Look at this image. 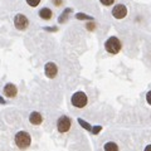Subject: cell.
I'll list each match as a JSON object with an SVG mask.
<instances>
[{
    "mask_svg": "<svg viewBox=\"0 0 151 151\" xmlns=\"http://www.w3.org/2000/svg\"><path fill=\"white\" fill-rule=\"evenodd\" d=\"M101 1V4H103L105 6H110V5H112L113 3H115V0H100Z\"/></svg>",
    "mask_w": 151,
    "mask_h": 151,
    "instance_id": "cell-16",
    "label": "cell"
},
{
    "mask_svg": "<svg viewBox=\"0 0 151 151\" xmlns=\"http://www.w3.org/2000/svg\"><path fill=\"white\" fill-rule=\"evenodd\" d=\"M76 18L79 19V20H93L92 17L87 15V14H83V13H77L76 14Z\"/></svg>",
    "mask_w": 151,
    "mask_h": 151,
    "instance_id": "cell-13",
    "label": "cell"
},
{
    "mask_svg": "<svg viewBox=\"0 0 151 151\" xmlns=\"http://www.w3.org/2000/svg\"><path fill=\"white\" fill-rule=\"evenodd\" d=\"M122 48V44L117 37H111L108 38L105 43V49L111 54H117Z\"/></svg>",
    "mask_w": 151,
    "mask_h": 151,
    "instance_id": "cell-2",
    "label": "cell"
},
{
    "mask_svg": "<svg viewBox=\"0 0 151 151\" xmlns=\"http://www.w3.org/2000/svg\"><path fill=\"white\" fill-rule=\"evenodd\" d=\"M102 130V127L101 126H96V127H92V132L93 134H98V132H100Z\"/></svg>",
    "mask_w": 151,
    "mask_h": 151,
    "instance_id": "cell-18",
    "label": "cell"
},
{
    "mask_svg": "<svg viewBox=\"0 0 151 151\" xmlns=\"http://www.w3.org/2000/svg\"><path fill=\"white\" fill-rule=\"evenodd\" d=\"M53 4L55 6H60L63 4V0H53Z\"/></svg>",
    "mask_w": 151,
    "mask_h": 151,
    "instance_id": "cell-20",
    "label": "cell"
},
{
    "mask_svg": "<svg viewBox=\"0 0 151 151\" xmlns=\"http://www.w3.org/2000/svg\"><path fill=\"white\" fill-rule=\"evenodd\" d=\"M27 3H28V5H30L33 8H35L39 5V3H40V0H27Z\"/></svg>",
    "mask_w": 151,
    "mask_h": 151,
    "instance_id": "cell-15",
    "label": "cell"
},
{
    "mask_svg": "<svg viewBox=\"0 0 151 151\" xmlns=\"http://www.w3.org/2000/svg\"><path fill=\"white\" fill-rule=\"evenodd\" d=\"M29 121H30V124L38 126V125H40L42 122H43V117H42V115L39 112L34 111V112H32L29 115Z\"/></svg>",
    "mask_w": 151,
    "mask_h": 151,
    "instance_id": "cell-9",
    "label": "cell"
},
{
    "mask_svg": "<svg viewBox=\"0 0 151 151\" xmlns=\"http://www.w3.org/2000/svg\"><path fill=\"white\" fill-rule=\"evenodd\" d=\"M87 29L88 30H93L94 28H96V23H93V20H91V23H87Z\"/></svg>",
    "mask_w": 151,
    "mask_h": 151,
    "instance_id": "cell-17",
    "label": "cell"
},
{
    "mask_svg": "<svg viewBox=\"0 0 151 151\" xmlns=\"http://www.w3.org/2000/svg\"><path fill=\"white\" fill-rule=\"evenodd\" d=\"M145 151H151V145L146 146V147H145Z\"/></svg>",
    "mask_w": 151,
    "mask_h": 151,
    "instance_id": "cell-22",
    "label": "cell"
},
{
    "mask_svg": "<svg viewBox=\"0 0 151 151\" xmlns=\"http://www.w3.org/2000/svg\"><path fill=\"white\" fill-rule=\"evenodd\" d=\"M70 125H72V121L68 116H62L58 119V122H57V129H58L59 132H67L70 129Z\"/></svg>",
    "mask_w": 151,
    "mask_h": 151,
    "instance_id": "cell-5",
    "label": "cell"
},
{
    "mask_svg": "<svg viewBox=\"0 0 151 151\" xmlns=\"http://www.w3.org/2000/svg\"><path fill=\"white\" fill-rule=\"evenodd\" d=\"M17 93H18V88L15 87V84L8 83L6 86L4 87V94H5L6 97H9V98L15 97V96H17Z\"/></svg>",
    "mask_w": 151,
    "mask_h": 151,
    "instance_id": "cell-8",
    "label": "cell"
},
{
    "mask_svg": "<svg viewBox=\"0 0 151 151\" xmlns=\"http://www.w3.org/2000/svg\"><path fill=\"white\" fill-rule=\"evenodd\" d=\"M0 102H1V103H3V102H4V101H3V98H0Z\"/></svg>",
    "mask_w": 151,
    "mask_h": 151,
    "instance_id": "cell-23",
    "label": "cell"
},
{
    "mask_svg": "<svg viewBox=\"0 0 151 151\" xmlns=\"http://www.w3.org/2000/svg\"><path fill=\"white\" fill-rule=\"evenodd\" d=\"M45 30H49V32H55L57 30V28H44Z\"/></svg>",
    "mask_w": 151,
    "mask_h": 151,
    "instance_id": "cell-21",
    "label": "cell"
},
{
    "mask_svg": "<svg viewBox=\"0 0 151 151\" xmlns=\"http://www.w3.org/2000/svg\"><path fill=\"white\" fill-rule=\"evenodd\" d=\"M112 15L116 19H124L127 15V8L122 5V4H119V5H116L112 9Z\"/></svg>",
    "mask_w": 151,
    "mask_h": 151,
    "instance_id": "cell-6",
    "label": "cell"
},
{
    "mask_svg": "<svg viewBox=\"0 0 151 151\" xmlns=\"http://www.w3.org/2000/svg\"><path fill=\"white\" fill-rule=\"evenodd\" d=\"M78 122H79V125H81L83 129H86L87 131H92V127H91V125L89 124H87L84 120H82V119H78Z\"/></svg>",
    "mask_w": 151,
    "mask_h": 151,
    "instance_id": "cell-14",
    "label": "cell"
},
{
    "mask_svg": "<svg viewBox=\"0 0 151 151\" xmlns=\"http://www.w3.org/2000/svg\"><path fill=\"white\" fill-rule=\"evenodd\" d=\"M70 102H72V105L77 108H83L84 106L87 105L88 102V98L86 96V93L84 92H76L72 98H70Z\"/></svg>",
    "mask_w": 151,
    "mask_h": 151,
    "instance_id": "cell-3",
    "label": "cell"
},
{
    "mask_svg": "<svg viewBox=\"0 0 151 151\" xmlns=\"http://www.w3.org/2000/svg\"><path fill=\"white\" fill-rule=\"evenodd\" d=\"M70 13H72V9H70V8L64 9V12L62 13V15L58 18V23H64V22L68 19V17H69V14H70Z\"/></svg>",
    "mask_w": 151,
    "mask_h": 151,
    "instance_id": "cell-11",
    "label": "cell"
},
{
    "mask_svg": "<svg viewBox=\"0 0 151 151\" xmlns=\"http://www.w3.org/2000/svg\"><path fill=\"white\" fill-rule=\"evenodd\" d=\"M146 101H147L149 105H151V91H149L146 93Z\"/></svg>",
    "mask_w": 151,
    "mask_h": 151,
    "instance_id": "cell-19",
    "label": "cell"
},
{
    "mask_svg": "<svg viewBox=\"0 0 151 151\" xmlns=\"http://www.w3.org/2000/svg\"><path fill=\"white\" fill-rule=\"evenodd\" d=\"M44 72H45V76L48 78H54L57 73H58V67L55 65V63L53 62H49V63H47L45 64V67H44Z\"/></svg>",
    "mask_w": 151,
    "mask_h": 151,
    "instance_id": "cell-7",
    "label": "cell"
},
{
    "mask_svg": "<svg viewBox=\"0 0 151 151\" xmlns=\"http://www.w3.org/2000/svg\"><path fill=\"white\" fill-rule=\"evenodd\" d=\"M14 25L18 30H25L29 25V20L24 14H17L15 18H14Z\"/></svg>",
    "mask_w": 151,
    "mask_h": 151,
    "instance_id": "cell-4",
    "label": "cell"
},
{
    "mask_svg": "<svg viewBox=\"0 0 151 151\" xmlns=\"http://www.w3.org/2000/svg\"><path fill=\"white\" fill-rule=\"evenodd\" d=\"M103 150L105 151H119V146L115 142H107L103 146Z\"/></svg>",
    "mask_w": 151,
    "mask_h": 151,
    "instance_id": "cell-12",
    "label": "cell"
},
{
    "mask_svg": "<svg viewBox=\"0 0 151 151\" xmlns=\"http://www.w3.org/2000/svg\"><path fill=\"white\" fill-rule=\"evenodd\" d=\"M39 17L42 19H44V20H49L53 17V13H52L49 8H43L42 10H39Z\"/></svg>",
    "mask_w": 151,
    "mask_h": 151,
    "instance_id": "cell-10",
    "label": "cell"
},
{
    "mask_svg": "<svg viewBox=\"0 0 151 151\" xmlns=\"http://www.w3.org/2000/svg\"><path fill=\"white\" fill-rule=\"evenodd\" d=\"M32 142V139H30V135L25 131H20L15 135V144L17 146L20 150H25L30 146Z\"/></svg>",
    "mask_w": 151,
    "mask_h": 151,
    "instance_id": "cell-1",
    "label": "cell"
}]
</instances>
